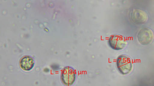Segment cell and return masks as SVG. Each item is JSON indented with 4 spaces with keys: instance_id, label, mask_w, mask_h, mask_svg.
Segmentation results:
<instances>
[{
    "instance_id": "4",
    "label": "cell",
    "mask_w": 154,
    "mask_h": 86,
    "mask_svg": "<svg viewBox=\"0 0 154 86\" xmlns=\"http://www.w3.org/2000/svg\"><path fill=\"white\" fill-rule=\"evenodd\" d=\"M108 43L112 49L116 50L122 49L127 44V42L125 37L119 35L111 36L109 39Z\"/></svg>"
},
{
    "instance_id": "3",
    "label": "cell",
    "mask_w": 154,
    "mask_h": 86,
    "mask_svg": "<svg viewBox=\"0 0 154 86\" xmlns=\"http://www.w3.org/2000/svg\"><path fill=\"white\" fill-rule=\"evenodd\" d=\"M61 79L62 83L64 85L67 86L72 85L76 79L75 71L71 67H65L62 72Z\"/></svg>"
},
{
    "instance_id": "1",
    "label": "cell",
    "mask_w": 154,
    "mask_h": 86,
    "mask_svg": "<svg viewBox=\"0 0 154 86\" xmlns=\"http://www.w3.org/2000/svg\"><path fill=\"white\" fill-rule=\"evenodd\" d=\"M116 65L119 72L123 75L129 73L132 69V65L130 59L125 55H120L118 57Z\"/></svg>"
},
{
    "instance_id": "5",
    "label": "cell",
    "mask_w": 154,
    "mask_h": 86,
    "mask_svg": "<svg viewBox=\"0 0 154 86\" xmlns=\"http://www.w3.org/2000/svg\"><path fill=\"white\" fill-rule=\"evenodd\" d=\"M131 18L133 22L137 24L145 23L148 19L147 13L139 9H134L133 10L131 13Z\"/></svg>"
},
{
    "instance_id": "2",
    "label": "cell",
    "mask_w": 154,
    "mask_h": 86,
    "mask_svg": "<svg viewBox=\"0 0 154 86\" xmlns=\"http://www.w3.org/2000/svg\"><path fill=\"white\" fill-rule=\"evenodd\" d=\"M137 38L140 44L146 45L152 42L154 38V34L151 29L145 27L139 31L137 35Z\"/></svg>"
},
{
    "instance_id": "6",
    "label": "cell",
    "mask_w": 154,
    "mask_h": 86,
    "mask_svg": "<svg viewBox=\"0 0 154 86\" xmlns=\"http://www.w3.org/2000/svg\"><path fill=\"white\" fill-rule=\"evenodd\" d=\"M34 62L33 58L29 56L22 57L20 61V65L23 70L28 71L31 70L34 67Z\"/></svg>"
}]
</instances>
